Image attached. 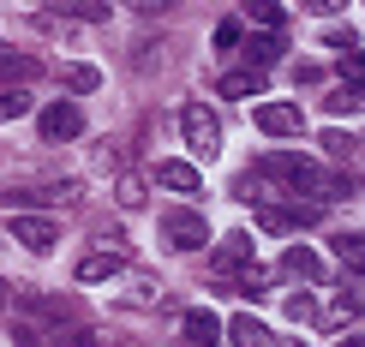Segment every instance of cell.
I'll use <instances>...</instances> for the list:
<instances>
[{
    "label": "cell",
    "instance_id": "1f68e13d",
    "mask_svg": "<svg viewBox=\"0 0 365 347\" xmlns=\"http://www.w3.org/2000/svg\"><path fill=\"white\" fill-rule=\"evenodd\" d=\"M341 78H347V84H359V78H365V60H359L354 48H347V60H341Z\"/></svg>",
    "mask_w": 365,
    "mask_h": 347
},
{
    "label": "cell",
    "instance_id": "e0dca14e",
    "mask_svg": "<svg viewBox=\"0 0 365 347\" xmlns=\"http://www.w3.org/2000/svg\"><path fill=\"white\" fill-rule=\"evenodd\" d=\"M227 341H234V347H269V329L257 318H234V323H227Z\"/></svg>",
    "mask_w": 365,
    "mask_h": 347
},
{
    "label": "cell",
    "instance_id": "9c48e42d",
    "mask_svg": "<svg viewBox=\"0 0 365 347\" xmlns=\"http://www.w3.org/2000/svg\"><path fill=\"white\" fill-rule=\"evenodd\" d=\"M30 78H42V60H36V54H24V48H6V42H0V84H6V90H24Z\"/></svg>",
    "mask_w": 365,
    "mask_h": 347
},
{
    "label": "cell",
    "instance_id": "5bb4252c",
    "mask_svg": "<svg viewBox=\"0 0 365 347\" xmlns=\"http://www.w3.org/2000/svg\"><path fill=\"white\" fill-rule=\"evenodd\" d=\"M216 341H222V318L216 311H204V306L186 311V347H216Z\"/></svg>",
    "mask_w": 365,
    "mask_h": 347
},
{
    "label": "cell",
    "instance_id": "484cf974",
    "mask_svg": "<svg viewBox=\"0 0 365 347\" xmlns=\"http://www.w3.org/2000/svg\"><path fill=\"white\" fill-rule=\"evenodd\" d=\"M359 252H365V239H359V234H336V258H341V264H354V269H359Z\"/></svg>",
    "mask_w": 365,
    "mask_h": 347
},
{
    "label": "cell",
    "instance_id": "cb8c5ba5",
    "mask_svg": "<svg viewBox=\"0 0 365 347\" xmlns=\"http://www.w3.org/2000/svg\"><path fill=\"white\" fill-rule=\"evenodd\" d=\"M114 198L126 204V209H138V204H144V180H138V174H120V180H114Z\"/></svg>",
    "mask_w": 365,
    "mask_h": 347
},
{
    "label": "cell",
    "instance_id": "7c38bea8",
    "mask_svg": "<svg viewBox=\"0 0 365 347\" xmlns=\"http://www.w3.org/2000/svg\"><path fill=\"white\" fill-rule=\"evenodd\" d=\"M126 269V258H120L114 246H102V252H90V258H78V281L90 288V281H108V276H120Z\"/></svg>",
    "mask_w": 365,
    "mask_h": 347
},
{
    "label": "cell",
    "instance_id": "4316f807",
    "mask_svg": "<svg viewBox=\"0 0 365 347\" xmlns=\"http://www.w3.org/2000/svg\"><path fill=\"white\" fill-rule=\"evenodd\" d=\"M329 114H359V90H354V84L336 90V96H329Z\"/></svg>",
    "mask_w": 365,
    "mask_h": 347
},
{
    "label": "cell",
    "instance_id": "9a60e30c",
    "mask_svg": "<svg viewBox=\"0 0 365 347\" xmlns=\"http://www.w3.org/2000/svg\"><path fill=\"white\" fill-rule=\"evenodd\" d=\"M216 90H222L227 102H240V96H257V90H264V72H257V66H246V72H222V78H216Z\"/></svg>",
    "mask_w": 365,
    "mask_h": 347
},
{
    "label": "cell",
    "instance_id": "6da1fadb",
    "mask_svg": "<svg viewBox=\"0 0 365 347\" xmlns=\"http://www.w3.org/2000/svg\"><path fill=\"white\" fill-rule=\"evenodd\" d=\"M264 174L276 180V192H294V198H329V174L317 168L312 156H294V150H282V156L264 162Z\"/></svg>",
    "mask_w": 365,
    "mask_h": 347
},
{
    "label": "cell",
    "instance_id": "8992f818",
    "mask_svg": "<svg viewBox=\"0 0 365 347\" xmlns=\"http://www.w3.org/2000/svg\"><path fill=\"white\" fill-rule=\"evenodd\" d=\"M257 132H264V138H299V132H306V114L294 108V102H257Z\"/></svg>",
    "mask_w": 365,
    "mask_h": 347
},
{
    "label": "cell",
    "instance_id": "7402d4cb",
    "mask_svg": "<svg viewBox=\"0 0 365 347\" xmlns=\"http://www.w3.org/2000/svg\"><path fill=\"white\" fill-rule=\"evenodd\" d=\"M162 299V281L156 276H132L126 281V306H156Z\"/></svg>",
    "mask_w": 365,
    "mask_h": 347
},
{
    "label": "cell",
    "instance_id": "ba28073f",
    "mask_svg": "<svg viewBox=\"0 0 365 347\" xmlns=\"http://www.w3.org/2000/svg\"><path fill=\"white\" fill-rule=\"evenodd\" d=\"M162 234H168V246H180V252L210 246V228H204V216H197V209H174V216L162 222Z\"/></svg>",
    "mask_w": 365,
    "mask_h": 347
},
{
    "label": "cell",
    "instance_id": "f546056e",
    "mask_svg": "<svg viewBox=\"0 0 365 347\" xmlns=\"http://www.w3.org/2000/svg\"><path fill=\"white\" fill-rule=\"evenodd\" d=\"M324 150L329 156H354V132H324Z\"/></svg>",
    "mask_w": 365,
    "mask_h": 347
},
{
    "label": "cell",
    "instance_id": "44dd1931",
    "mask_svg": "<svg viewBox=\"0 0 365 347\" xmlns=\"http://www.w3.org/2000/svg\"><path fill=\"white\" fill-rule=\"evenodd\" d=\"M240 264H252V239L246 234H227L222 239V276H227V269H240Z\"/></svg>",
    "mask_w": 365,
    "mask_h": 347
},
{
    "label": "cell",
    "instance_id": "83f0119b",
    "mask_svg": "<svg viewBox=\"0 0 365 347\" xmlns=\"http://www.w3.org/2000/svg\"><path fill=\"white\" fill-rule=\"evenodd\" d=\"M240 42H246V30H240L234 19H227V24H216V48L227 54V48H240Z\"/></svg>",
    "mask_w": 365,
    "mask_h": 347
},
{
    "label": "cell",
    "instance_id": "52a82bcc",
    "mask_svg": "<svg viewBox=\"0 0 365 347\" xmlns=\"http://www.w3.org/2000/svg\"><path fill=\"white\" fill-rule=\"evenodd\" d=\"M78 192L84 186H72V180H60V186H6V192H0V204H6V209H24V204H72V198H78Z\"/></svg>",
    "mask_w": 365,
    "mask_h": 347
},
{
    "label": "cell",
    "instance_id": "ffe728a7",
    "mask_svg": "<svg viewBox=\"0 0 365 347\" xmlns=\"http://www.w3.org/2000/svg\"><path fill=\"white\" fill-rule=\"evenodd\" d=\"M234 192H240V198H252V204H269V198H276V180L257 168V174H246V180H240Z\"/></svg>",
    "mask_w": 365,
    "mask_h": 347
},
{
    "label": "cell",
    "instance_id": "ac0fdd59",
    "mask_svg": "<svg viewBox=\"0 0 365 347\" xmlns=\"http://www.w3.org/2000/svg\"><path fill=\"white\" fill-rule=\"evenodd\" d=\"M60 78H66V90H72V96H90V90L102 84V72L90 66V60H78V66H60Z\"/></svg>",
    "mask_w": 365,
    "mask_h": 347
},
{
    "label": "cell",
    "instance_id": "5b68a950",
    "mask_svg": "<svg viewBox=\"0 0 365 347\" xmlns=\"http://www.w3.org/2000/svg\"><path fill=\"white\" fill-rule=\"evenodd\" d=\"M36 311H42V323H48L66 347H90V323L66 306V299H36Z\"/></svg>",
    "mask_w": 365,
    "mask_h": 347
},
{
    "label": "cell",
    "instance_id": "d6a6232c",
    "mask_svg": "<svg viewBox=\"0 0 365 347\" xmlns=\"http://www.w3.org/2000/svg\"><path fill=\"white\" fill-rule=\"evenodd\" d=\"M312 6H317V12H341L347 0H312Z\"/></svg>",
    "mask_w": 365,
    "mask_h": 347
},
{
    "label": "cell",
    "instance_id": "4fadbf2b",
    "mask_svg": "<svg viewBox=\"0 0 365 347\" xmlns=\"http://www.w3.org/2000/svg\"><path fill=\"white\" fill-rule=\"evenodd\" d=\"M282 269H287L294 281H324V276H329V269H324V252H312V246H294V252L282 258Z\"/></svg>",
    "mask_w": 365,
    "mask_h": 347
},
{
    "label": "cell",
    "instance_id": "f1b7e54d",
    "mask_svg": "<svg viewBox=\"0 0 365 347\" xmlns=\"http://www.w3.org/2000/svg\"><path fill=\"white\" fill-rule=\"evenodd\" d=\"M240 281H246V294H264V288H269V269H257V264H240Z\"/></svg>",
    "mask_w": 365,
    "mask_h": 347
},
{
    "label": "cell",
    "instance_id": "836d02e7",
    "mask_svg": "<svg viewBox=\"0 0 365 347\" xmlns=\"http://www.w3.org/2000/svg\"><path fill=\"white\" fill-rule=\"evenodd\" d=\"M269 347H306V341H276V336H269Z\"/></svg>",
    "mask_w": 365,
    "mask_h": 347
},
{
    "label": "cell",
    "instance_id": "3957f363",
    "mask_svg": "<svg viewBox=\"0 0 365 347\" xmlns=\"http://www.w3.org/2000/svg\"><path fill=\"white\" fill-rule=\"evenodd\" d=\"M324 222V209H317V198H269V204H257V228L264 234H299V228H317Z\"/></svg>",
    "mask_w": 365,
    "mask_h": 347
},
{
    "label": "cell",
    "instance_id": "8fae6325",
    "mask_svg": "<svg viewBox=\"0 0 365 347\" xmlns=\"http://www.w3.org/2000/svg\"><path fill=\"white\" fill-rule=\"evenodd\" d=\"M150 180H156V186H168V192H180V198H192V192L204 186L192 162H156V168H150Z\"/></svg>",
    "mask_w": 365,
    "mask_h": 347
},
{
    "label": "cell",
    "instance_id": "4dcf8cb0",
    "mask_svg": "<svg viewBox=\"0 0 365 347\" xmlns=\"http://www.w3.org/2000/svg\"><path fill=\"white\" fill-rule=\"evenodd\" d=\"M180 0H132V12H144V19H156V12H174Z\"/></svg>",
    "mask_w": 365,
    "mask_h": 347
},
{
    "label": "cell",
    "instance_id": "d4e9b609",
    "mask_svg": "<svg viewBox=\"0 0 365 347\" xmlns=\"http://www.w3.org/2000/svg\"><path fill=\"white\" fill-rule=\"evenodd\" d=\"M19 114H30V96L24 90H0V120H19Z\"/></svg>",
    "mask_w": 365,
    "mask_h": 347
},
{
    "label": "cell",
    "instance_id": "277c9868",
    "mask_svg": "<svg viewBox=\"0 0 365 347\" xmlns=\"http://www.w3.org/2000/svg\"><path fill=\"white\" fill-rule=\"evenodd\" d=\"M36 132L48 144H72V138H84V108L72 96H60V102H48V108H36Z\"/></svg>",
    "mask_w": 365,
    "mask_h": 347
},
{
    "label": "cell",
    "instance_id": "30bf717a",
    "mask_svg": "<svg viewBox=\"0 0 365 347\" xmlns=\"http://www.w3.org/2000/svg\"><path fill=\"white\" fill-rule=\"evenodd\" d=\"M12 239H19L24 252H54L60 246V228L42 216H12Z\"/></svg>",
    "mask_w": 365,
    "mask_h": 347
},
{
    "label": "cell",
    "instance_id": "603a6c76",
    "mask_svg": "<svg viewBox=\"0 0 365 347\" xmlns=\"http://www.w3.org/2000/svg\"><path fill=\"white\" fill-rule=\"evenodd\" d=\"M287 318H294V323H324V311H317V299L312 294H287Z\"/></svg>",
    "mask_w": 365,
    "mask_h": 347
},
{
    "label": "cell",
    "instance_id": "d6986e66",
    "mask_svg": "<svg viewBox=\"0 0 365 347\" xmlns=\"http://www.w3.org/2000/svg\"><path fill=\"white\" fill-rule=\"evenodd\" d=\"M246 19H252V24H264V30H287L282 0H246Z\"/></svg>",
    "mask_w": 365,
    "mask_h": 347
},
{
    "label": "cell",
    "instance_id": "7a4b0ae2",
    "mask_svg": "<svg viewBox=\"0 0 365 347\" xmlns=\"http://www.w3.org/2000/svg\"><path fill=\"white\" fill-rule=\"evenodd\" d=\"M180 132H186V144H192L197 162H216V150H222V114L210 108V102H186V108H180Z\"/></svg>",
    "mask_w": 365,
    "mask_h": 347
},
{
    "label": "cell",
    "instance_id": "2e32d148",
    "mask_svg": "<svg viewBox=\"0 0 365 347\" xmlns=\"http://www.w3.org/2000/svg\"><path fill=\"white\" fill-rule=\"evenodd\" d=\"M282 54H287V30H269V36H257V42H246V60H252L257 72H264L269 60H282Z\"/></svg>",
    "mask_w": 365,
    "mask_h": 347
}]
</instances>
